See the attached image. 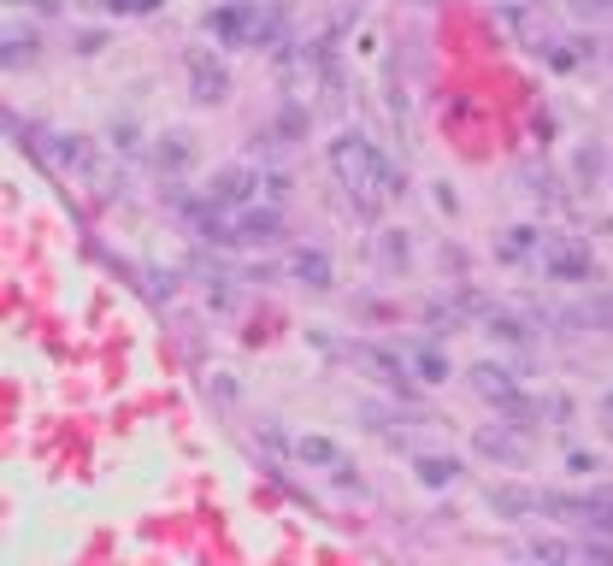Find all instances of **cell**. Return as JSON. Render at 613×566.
Instances as JSON below:
<instances>
[{
    "instance_id": "cell-1",
    "label": "cell",
    "mask_w": 613,
    "mask_h": 566,
    "mask_svg": "<svg viewBox=\"0 0 613 566\" xmlns=\"http://www.w3.org/2000/svg\"><path fill=\"white\" fill-rule=\"evenodd\" d=\"M331 171H336V183L348 189L354 213H366V218H378L384 201H396V195H401L396 165H389L384 153H378V142H366L361 130L331 136Z\"/></svg>"
},
{
    "instance_id": "cell-2",
    "label": "cell",
    "mask_w": 613,
    "mask_h": 566,
    "mask_svg": "<svg viewBox=\"0 0 613 566\" xmlns=\"http://www.w3.org/2000/svg\"><path fill=\"white\" fill-rule=\"evenodd\" d=\"M207 30L225 47H271L289 30V12L278 7H254V0H230V7L207 12Z\"/></svg>"
},
{
    "instance_id": "cell-3",
    "label": "cell",
    "mask_w": 613,
    "mask_h": 566,
    "mask_svg": "<svg viewBox=\"0 0 613 566\" xmlns=\"http://www.w3.org/2000/svg\"><path fill=\"white\" fill-rule=\"evenodd\" d=\"M254 195H260V171L254 165H218L201 201H207L213 213H243V207H254Z\"/></svg>"
},
{
    "instance_id": "cell-4",
    "label": "cell",
    "mask_w": 613,
    "mask_h": 566,
    "mask_svg": "<svg viewBox=\"0 0 613 566\" xmlns=\"http://www.w3.org/2000/svg\"><path fill=\"white\" fill-rule=\"evenodd\" d=\"M190 95L201 100V107H218V100L230 95V72H225V60H218L213 47H190Z\"/></svg>"
},
{
    "instance_id": "cell-5",
    "label": "cell",
    "mask_w": 613,
    "mask_h": 566,
    "mask_svg": "<svg viewBox=\"0 0 613 566\" xmlns=\"http://www.w3.org/2000/svg\"><path fill=\"white\" fill-rule=\"evenodd\" d=\"M590 271H595L590 248L578 243V236H555V243H549V278L555 284H584Z\"/></svg>"
},
{
    "instance_id": "cell-6",
    "label": "cell",
    "mask_w": 613,
    "mask_h": 566,
    "mask_svg": "<svg viewBox=\"0 0 613 566\" xmlns=\"http://www.w3.org/2000/svg\"><path fill=\"white\" fill-rule=\"evenodd\" d=\"M466 377H472V389H478L484 402H496V407L519 396V377L507 372V366H496V360H472V372H466Z\"/></svg>"
},
{
    "instance_id": "cell-7",
    "label": "cell",
    "mask_w": 613,
    "mask_h": 566,
    "mask_svg": "<svg viewBox=\"0 0 613 566\" xmlns=\"http://www.w3.org/2000/svg\"><path fill=\"white\" fill-rule=\"evenodd\" d=\"M289 278L306 284V289H331V254H319V248L289 254Z\"/></svg>"
},
{
    "instance_id": "cell-8",
    "label": "cell",
    "mask_w": 613,
    "mask_h": 566,
    "mask_svg": "<svg viewBox=\"0 0 613 566\" xmlns=\"http://www.w3.org/2000/svg\"><path fill=\"white\" fill-rule=\"evenodd\" d=\"M472 442H478L484 455L507 460V467H519V460H525V442H519V431H514V425H507V431H502V425H484V431L472 437Z\"/></svg>"
},
{
    "instance_id": "cell-9",
    "label": "cell",
    "mask_w": 613,
    "mask_h": 566,
    "mask_svg": "<svg viewBox=\"0 0 613 566\" xmlns=\"http://www.w3.org/2000/svg\"><path fill=\"white\" fill-rule=\"evenodd\" d=\"M372 260H378L384 271H407V260H413V243H407V231H384L378 243H372Z\"/></svg>"
},
{
    "instance_id": "cell-10",
    "label": "cell",
    "mask_w": 613,
    "mask_h": 566,
    "mask_svg": "<svg viewBox=\"0 0 613 566\" xmlns=\"http://www.w3.org/2000/svg\"><path fill=\"white\" fill-rule=\"evenodd\" d=\"M413 472H419V484H424V490H449L454 478H460V460H454V455H419V467H413Z\"/></svg>"
},
{
    "instance_id": "cell-11",
    "label": "cell",
    "mask_w": 613,
    "mask_h": 566,
    "mask_svg": "<svg viewBox=\"0 0 613 566\" xmlns=\"http://www.w3.org/2000/svg\"><path fill=\"white\" fill-rule=\"evenodd\" d=\"M490 502H496L507 520H525V513H542V490H514V484H502V490H490Z\"/></svg>"
},
{
    "instance_id": "cell-12",
    "label": "cell",
    "mask_w": 613,
    "mask_h": 566,
    "mask_svg": "<svg viewBox=\"0 0 613 566\" xmlns=\"http://www.w3.org/2000/svg\"><path fill=\"white\" fill-rule=\"evenodd\" d=\"M153 160H160L165 171H183V165H195V136H183V130L160 136V148H153Z\"/></svg>"
},
{
    "instance_id": "cell-13",
    "label": "cell",
    "mask_w": 613,
    "mask_h": 566,
    "mask_svg": "<svg viewBox=\"0 0 613 566\" xmlns=\"http://www.w3.org/2000/svg\"><path fill=\"white\" fill-rule=\"evenodd\" d=\"M30 60H36V36H30V30H12V36L0 42V65H7V72H24Z\"/></svg>"
},
{
    "instance_id": "cell-14",
    "label": "cell",
    "mask_w": 613,
    "mask_h": 566,
    "mask_svg": "<svg viewBox=\"0 0 613 566\" xmlns=\"http://www.w3.org/2000/svg\"><path fill=\"white\" fill-rule=\"evenodd\" d=\"M295 455L306 460V467H343V449H336L331 437H301Z\"/></svg>"
},
{
    "instance_id": "cell-15",
    "label": "cell",
    "mask_w": 613,
    "mask_h": 566,
    "mask_svg": "<svg viewBox=\"0 0 613 566\" xmlns=\"http://www.w3.org/2000/svg\"><path fill=\"white\" fill-rule=\"evenodd\" d=\"M490 337L507 342V349H525V342H531V324L514 319V313H490Z\"/></svg>"
},
{
    "instance_id": "cell-16",
    "label": "cell",
    "mask_w": 613,
    "mask_h": 566,
    "mask_svg": "<svg viewBox=\"0 0 613 566\" xmlns=\"http://www.w3.org/2000/svg\"><path fill=\"white\" fill-rule=\"evenodd\" d=\"M407 366H413V377H424V384H442V377H449V360H442L437 349H413Z\"/></svg>"
},
{
    "instance_id": "cell-17",
    "label": "cell",
    "mask_w": 613,
    "mask_h": 566,
    "mask_svg": "<svg viewBox=\"0 0 613 566\" xmlns=\"http://www.w3.org/2000/svg\"><path fill=\"white\" fill-rule=\"evenodd\" d=\"M537 248V231L531 225H519V231H502V243H496V254L502 260H525V254Z\"/></svg>"
},
{
    "instance_id": "cell-18",
    "label": "cell",
    "mask_w": 613,
    "mask_h": 566,
    "mask_svg": "<svg viewBox=\"0 0 613 566\" xmlns=\"http://www.w3.org/2000/svg\"><path fill=\"white\" fill-rule=\"evenodd\" d=\"M271 130H278L283 142H301V136H306V107H301V100H289V107L278 113V125H271Z\"/></svg>"
},
{
    "instance_id": "cell-19",
    "label": "cell",
    "mask_w": 613,
    "mask_h": 566,
    "mask_svg": "<svg viewBox=\"0 0 613 566\" xmlns=\"http://www.w3.org/2000/svg\"><path fill=\"white\" fill-rule=\"evenodd\" d=\"M502 414H507L514 431H531V425H537V402L531 396H514V402H502Z\"/></svg>"
},
{
    "instance_id": "cell-20",
    "label": "cell",
    "mask_w": 613,
    "mask_h": 566,
    "mask_svg": "<svg viewBox=\"0 0 613 566\" xmlns=\"http://www.w3.org/2000/svg\"><path fill=\"white\" fill-rule=\"evenodd\" d=\"M549 60L560 65V72H572V65H584V42H555Z\"/></svg>"
},
{
    "instance_id": "cell-21",
    "label": "cell",
    "mask_w": 613,
    "mask_h": 566,
    "mask_svg": "<svg viewBox=\"0 0 613 566\" xmlns=\"http://www.w3.org/2000/svg\"><path fill=\"white\" fill-rule=\"evenodd\" d=\"M578 178H584V183L602 178V148H578Z\"/></svg>"
},
{
    "instance_id": "cell-22",
    "label": "cell",
    "mask_w": 613,
    "mask_h": 566,
    "mask_svg": "<svg viewBox=\"0 0 613 566\" xmlns=\"http://www.w3.org/2000/svg\"><path fill=\"white\" fill-rule=\"evenodd\" d=\"M260 195H266V201H283V195H289V178H283V171H266V178H260Z\"/></svg>"
},
{
    "instance_id": "cell-23",
    "label": "cell",
    "mask_w": 613,
    "mask_h": 566,
    "mask_svg": "<svg viewBox=\"0 0 613 566\" xmlns=\"http://www.w3.org/2000/svg\"><path fill=\"white\" fill-rule=\"evenodd\" d=\"M107 12H153V7H165V0H100Z\"/></svg>"
},
{
    "instance_id": "cell-24",
    "label": "cell",
    "mask_w": 613,
    "mask_h": 566,
    "mask_svg": "<svg viewBox=\"0 0 613 566\" xmlns=\"http://www.w3.org/2000/svg\"><path fill=\"white\" fill-rule=\"evenodd\" d=\"M531 555H537V560H567L572 548H567V543H531Z\"/></svg>"
},
{
    "instance_id": "cell-25",
    "label": "cell",
    "mask_w": 613,
    "mask_h": 566,
    "mask_svg": "<svg viewBox=\"0 0 613 566\" xmlns=\"http://www.w3.org/2000/svg\"><path fill=\"white\" fill-rule=\"evenodd\" d=\"M590 319H595V324H613V296L595 301V307H590Z\"/></svg>"
},
{
    "instance_id": "cell-26",
    "label": "cell",
    "mask_w": 613,
    "mask_h": 566,
    "mask_svg": "<svg viewBox=\"0 0 613 566\" xmlns=\"http://www.w3.org/2000/svg\"><path fill=\"white\" fill-rule=\"evenodd\" d=\"M100 47H107V36H100V30H95V36H77V54H100Z\"/></svg>"
},
{
    "instance_id": "cell-27",
    "label": "cell",
    "mask_w": 613,
    "mask_h": 566,
    "mask_svg": "<svg viewBox=\"0 0 613 566\" xmlns=\"http://www.w3.org/2000/svg\"><path fill=\"white\" fill-rule=\"evenodd\" d=\"M24 7H36V12H60V0H24Z\"/></svg>"
},
{
    "instance_id": "cell-28",
    "label": "cell",
    "mask_w": 613,
    "mask_h": 566,
    "mask_svg": "<svg viewBox=\"0 0 613 566\" xmlns=\"http://www.w3.org/2000/svg\"><path fill=\"white\" fill-rule=\"evenodd\" d=\"M602 419H607V431H613V389L602 396Z\"/></svg>"
}]
</instances>
